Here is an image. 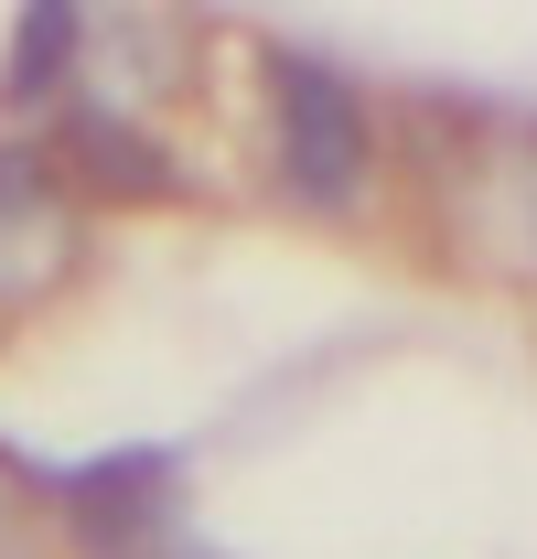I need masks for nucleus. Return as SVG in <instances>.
<instances>
[{
  "mask_svg": "<svg viewBox=\"0 0 537 559\" xmlns=\"http://www.w3.org/2000/svg\"><path fill=\"white\" fill-rule=\"evenodd\" d=\"M11 474L65 516V538L86 559H215L183 527V452L172 441H119V452H22L11 441Z\"/></svg>",
  "mask_w": 537,
  "mask_h": 559,
  "instance_id": "2",
  "label": "nucleus"
},
{
  "mask_svg": "<svg viewBox=\"0 0 537 559\" xmlns=\"http://www.w3.org/2000/svg\"><path fill=\"white\" fill-rule=\"evenodd\" d=\"M75 44H86V11H65V0L22 11V22H11L0 97H11V108H65V86H75Z\"/></svg>",
  "mask_w": 537,
  "mask_h": 559,
  "instance_id": "5",
  "label": "nucleus"
},
{
  "mask_svg": "<svg viewBox=\"0 0 537 559\" xmlns=\"http://www.w3.org/2000/svg\"><path fill=\"white\" fill-rule=\"evenodd\" d=\"M463 140H441V183H452V226L484 259L537 280V108H452Z\"/></svg>",
  "mask_w": 537,
  "mask_h": 559,
  "instance_id": "4",
  "label": "nucleus"
},
{
  "mask_svg": "<svg viewBox=\"0 0 537 559\" xmlns=\"http://www.w3.org/2000/svg\"><path fill=\"white\" fill-rule=\"evenodd\" d=\"M11 495H22V474H11V441H0V506H11Z\"/></svg>",
  "mask_w": 537,
  "mask_h": 559,
  "instance_id": "6",
  "label": "nucleus"
},
{
  "mask_svg": "<svg viewBox=\"0 0 537 559\" xmlns=\"http://www.w3.org/2000/svg\"><path fill=\"white\" fill-rule=\"evenodd\" d=\"M86 270V183L55 140H0V323L44 312Z\"/></svg>",
  "mask_w": 537,
  "mask_h": 559,
  "instance_id": "3",
  "label": "nucleus"
},
{
  "mask_svg": "<svg viewBox=\"0 0 537 559\" xmlns=\"http://www.w3.org/2000/svg\"><path fill=\"white\" fill-rule=\"evenodd\" d=\"M259 86H268V173L301 215H344L366 205V173H377V108L366 86L323 55V44H268L259 55Z\"/></svg>",
  "mask_w": 537,
  "mask_h": 559,
  "instance_id": "1",
  "label": "nucleus"
}]
</instances>
